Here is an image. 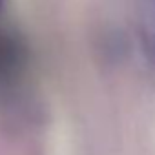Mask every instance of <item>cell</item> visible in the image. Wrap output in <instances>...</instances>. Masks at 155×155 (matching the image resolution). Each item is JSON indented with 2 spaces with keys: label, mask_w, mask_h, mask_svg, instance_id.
Wrapping results in <instances>:
<instances>
[{
  "label": "cell",
  "mask_w": 155,
  "mask_h": 155,
  "mask_svg": "<svg viewBox=\"0 0 155 155\" xmlns=\"http://www.w3.org/2000/svg\"><path fill=\"white\" fill-rule=\"evenodd\" d=\"M31 90V51L26 38L0 26V104L24 102Z\"/></svg>",
  "instance_id": "6da1fadb"
},
{
  "label": "cell",
  "mask_w": 155,
  "mask_h": 155,
  "mask_svg": "<svg viewBox=\"0 0 155 155\" xmlns=\"http://www.w3.org/2000/svg\"><path fill=\"white\" fill-rule=\"evenodd\" d=\"M2 6H4V0H0V11H2Z\"/></svg>",
  "instance_id": "3957f363"
},
{
  "label": "cell",
  "mask_w": 155,
  "mask_h": 155,
  "mask_svg": "<svg viewBox=\"0 0 155 155\" xmlns=\"http://www.w3.org/2000/svg\"><path fill=\"white\" fill-rule=\"evenodd\" d=\"M142 55L155 73V0H131Z\"/></svg>",
  "instance_id": "7a4b0ae2"
}]
</instances>
